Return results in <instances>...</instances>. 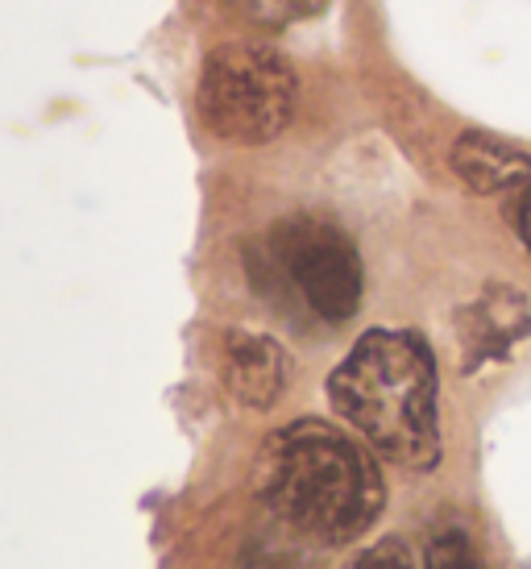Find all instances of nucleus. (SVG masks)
Returning <instances> with one entry per match:
<instances>
[{
  "mask_svg": "<svg viewBox=\"0 0 531 569\" xmlns=\"http://www.w3.org/2000/svg\"><path fill=\"white\" fill-rule=\"evenodd\" d=\"M266 270L324 325H344L361 303V258L341 224L287 217L266 238Z\"/></svg>",
  "mask_w": 531,
  "mask_h": 569,
  "instance_id": "nucleus-4",
  "label": "nucleus"
},
{
  "mask_svg": "<svg viewBox=\"0 0 531 569\" xmlns=\"http://www.w3.org/2000/svg\"><path fill=\"white\" fill-rule=\"evenodd\" d=\"M329 403L394 466L432 470L440 461L437 358L415 332H365L329 375Z\"/></svg>",
  "mask_w": 531,
  "mask_h": 569,
  "instance_id": "nucleus-2",
  "label": "nucleus"
},
{
  "mask_svg": "<svg viewBox=\"0 0 531 569\" xmlns=\"http://www.w3.org/2000/svg\"><path fill=\"white\" fill-rule=\"evenodd\" d=\"M308 540L282 532V540H266V545H250V553L241 557V569H320L308 549H299Z\"/></svg>",
  "mask_w": 531,
  "mask_h": 569,
  "instance_id": "nucleus-8",
  "label": "nucleus"
},
{
  "mask_svg": "<svg viewBox=\"0 0 531 569\" xmlns=\"http://www.w3.org/2000/svg\"><path fill=\"white\" fill-rule=\"evenodd\" d=\"M428 569H485V561L465 528L449 523L428 540Z\"/></svg>",
  "mask_w": 531,
  "mask_h": 569,
  "instance_id": "nucleus-9",
  "label": "nucleus"
},
{
  "mask_svg": "<svg viewBox=\"0 0 531 569\" xmlns=\"http://www.w3.org/2000/svg\"><path fill=\"white\" fill-rule=\"evenodd\" d=\"M295 109V71L279 50L229 42L208 54L200 76V117L217 138L262 146L279 138Z\"/></svg>",
  "mask_w": 531,
  "mask_h": 569,
  "instance_id": "nucleus-3",
  "label": "nucleus"
},
{
  "mask_svg": "<svg viewBox=\"0 0 531 569\" xmlns=\"http://www.w3.org/2000/svg\"><path fill=\"white\" fill-rule=\"evenodd\" d=\"M515 224H519V238H523V246H528V250H531V188H528V196L519 200Z\"/></svg>",
  "mask_w": 531,
  "mask_h": 569,
  "instance_id": "nucleus-12",
  "label": "nucleus"
},
{
  "mask_svg": "<svg viewBox=\"0 0 531 569\" xmlns=\"http://www.w3.org/2000/svg\"><path fill=\"white\" fill-rule=\"evenodd\" d=\"M349 569H415V561H411L407 540L387 537V540H378V545H370L361 557H353Z\"/></svg>",
  "mask_w": 531,
  "mask_h": 569,
  "instance_id": "nucleus-11",
  "label": "nucleus"
},
{
  "mask_svg": "<svg viewBox=\"0 0 531 569\" xmlns=\"http://www.w3.org/2000/svg\"><path fill=\"white\" fill-rule=\"evenodd\" d=\"M287 382V358L279 341L262 332H229L224 341V387L246 408H274Z\"/></svg>",
  "mask_w": 531,
  "mask_h": 569,
  "instance_id": "nucleus-6",
  "label": "nucleus"
},
{
  "mask_svg": "<svg viewBox=\"0 0 531 569\" xmlns=\"http://www.w3.org/2000/svg\"><path fill=\"white\" fill-rule=\"evenodd\" d=\"M457 332H461V353H465L461 366L478 370L482 362L507 358L519 337H528L531 308L511 287H485L482 296L461 312Z\"/></svg>",
  "mask_w": 531,
  "mask_h": 569,
  "instance_id": "nucleus-5",
  "label": "nucleus"
},
{
  "mask_svg": "<svg viewBox=\"0 0 531 569\" xmlns=\"http://www.w3.org/2000/svg\"><path fill=\"white\" fill-rule=\"evenodd\" d=\"M453 167L473 191H502L511 183H531V154L511 150V146L469 133L453 150Z\"/></svg>",
  "mask_w": 531,
  "mask_h": 569,
  "instance_id": "nucleus-7",
  "label": "nucleus"
},
{
  "mask_svg": "<svg viewBox=\"0 0 531 569\" xmlns=\"http://www.w3.org/2000/svg\"><path fill=\"white\" fill-rule=\"evenodd\" d=\"M253 487L274 528L315 549L365 537L387 503V482L365 445L324 420H295L270 432Z\"/></svg>",
  "mask_w": 531,
  "mask_h": 569,
  "instance_id": "nucleus-1",
  "label": "nucleus"
},
{
  "mask_svg": "<svg viewBox=\"0 0 531 569\" xmlns=\"http://www.w3.org/2000/svg\"><path fill=\"white\" fill-rule=\"evenodd\" d=\"M241 13L258 21V26H270V30H282L291 21H303V17L320 13L329 0H233Z\"/></svg>",
  "mask_w": 531,
  "mask_h": 569,
  "instance_id": "nucleus-10",
  "label": "nucleus"
}]
</instances>
